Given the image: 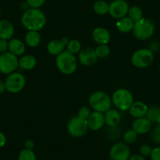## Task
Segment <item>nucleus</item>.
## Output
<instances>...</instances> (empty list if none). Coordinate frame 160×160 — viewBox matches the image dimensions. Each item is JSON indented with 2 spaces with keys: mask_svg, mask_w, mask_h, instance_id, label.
<instances>
[{
  "mask_svg": "<svg viewBox=\"0 0 160 160\" xmlns=\"http://www.w3.org/2000/svg\"><path fill=\"white\" fill-rule=\"evenodd\" d=\"M15 28L10 21L6 20H0V38L9 41L13 36Z\"/></svg>",
  "mask_w": 160,
  "mask_h": 160,
  "instance_id": "obj_19",
  "label": "nucleus"
},
{
  "mask_svg": "<svg viewBox=\"0 0 160 160\" xmlns=\"http://www.w3.org/2000/svg\"><path fill=\"white\" fill-rule=\"evenodd\" d=\"M20 21L28 31H40L45 26L46 17L40 9L29 8L23 12Z\"/></svg>",
  "mask_w": 160,
  "mask_h": 160,
  "instance_id": "obj_1",
  "label": "nucleus"
},
{
  "mask_svg": "<svg viewBox=\"0 0 160 160\" xmlns=\"http://www.w3.org/2000/svg\"><path fill=\"white\" fill-rule=\"evenodd\" d=\"M129 8L130 6L125 0H113L109 4L108 13L112 18L119 20L127 16Z\"/></svg>",
  "mask_w": 160,
  "mask_h": 160,
  "instance_id": "obj_11",
  "label": "nucleus"
},
{
  "mask_svg": "<svg viewBox=\"0 0 160 160\" xmlns=\"http://www.w3.org/2000/svg\"><path fill=\"white\" fill-rule=\"evenodd\" d=\"M18 160H36V156L33 150L24 148L19 153Z\"/></svg>",
  "mask_w": 160,
  "mask_h": 160,
  "instance_id": "obj_30",
  "label": "nucleus"
},
{
  "mask_svg": "<svg viewBox=\"0 0 160 160\" xmlns=\"http://www.w3.org/2000/svg\"><path fill=\"white\" fill-rule=\"evenodd\" d=\"M61 40H62V42H64V45H67V43H68V42H69V39L67 38V37L62 38H61Z\"/></svg>",
  "mask_w": 160,
  "mask_h": 160,
  "instance_id": "obj_41",
  "label": "nucleus"
},
{
  "mask_svg": "<svg viewBox=\"0 0 160 160\" xmlns=\"http://www.w3.org/2000/svg\"><path fill=\"white\" fill-rule=\"evenodd\" d=\"M89 105L93 111L104 113L111 108L112 102L111 98L106 92L97 91L89 95Z\"/></svg>",
  "mask_w": 160,
  "mask_h": 160,
  "instance_id": "obj_4",
  "label": "nucleus"
},
{
  "mask_svg": "<svg viewBox=\"0 0 160 160\" xmlns=\"http://www.w3.org/2000/svg\"><path fill=\"white\" fill-rule=\"evenodd\" d=\"M145 117H147L152 123H158L160 119V108L152 106L147 109Z\"/></svg>",
  "mask_w": 160,
  "mask_h": 160,
  "instance_id": "obj_26",
  "label": "nucleus"
},
{
  "mask_svg": "<svg viewBox=\"0 0 160 160\" xmlns=\"http://www.w3.org/2000/svg\"><path fill=\"white\" fill-rule=\"evenodd\" d=\"M98 59L95 49L92 48H82L81 51L78 53V61L85 67H90L93 65Z\"/></svg>",
  "mask_w": 160,
  "mask_h": 160,
  "instance_id": "obj_12",
  "label": "nucleus"
},
{
  "mask_svg": "<svg viewBox=\"0 0 160 160\" xmlns=\"http://www.w3.org/2000/svg\"><path fill=\"white\" fill-rule=\"evenodd\" d=\"M95 52L97 57L104 59V58H106L109 56L110 53H111V49H110V47L108 46V44L98 45L96 47Z\"/></svg>",
  "mask_w": 160,
  "mask_h": 160,
  "instance_id": "obj_28",
  "label": "nucleus"
},
{
  "mask_svg": "<svg viewBox=\"0 0 160 160\" xmlns=\"http://www.w3.org/2000/svg\"><path fill=\"white\" fill-rule=\"evenodd\" d=\"M93 40L97 45H104L108 44L111 40V34L107 28L98 27L96 28L92 32Z\"/></svg>",
  "mask_w": 160,
  "mask_h": 160,
  "instance_id": "obj_15",
  "label": "nucleus"
},
{
  "mask_svg": "<svg viewBox=\"0 0 160 160\" xmlns=\"http://www.w3.org/2000/svg\"><path fill=\"white\" fill-rule=\"evenodd\" d=\"M93 11L99 16L106 15L109 11V4L104 0H97L93 4Z\"/></svg>",
  "mask_w": 160,
  "mask_h": 160,
  "instance_id": "obj_24",
  "label": "nucleus"
},
{
  "mask_svg": "<svg viewBox=\"0 0 160 160\" xmlns=\"http://www.w3.org/2000/svg\"><path fill=\"white\" fill-rule=\"evenodd\" d=\"M37 59L34 56L30 54L23 55L19 59V67L24 70H31L35 67Z\"/></svg>",
  "mask_w": 160,
  "mask_h": 160,
  "instance_id": "obj_22",
  "label": "nucleus"
},
{
  "mask_svg": "<svg viewBox=\"0 0 160 160\" xmlns=\"http://www.w3.org/2000/svg\"><path fill=\"white\" fill-rule=\"evenodd\" d=\"M6 91V86H5V82L3 81H0V95L3 94Z\"/></svg>",
  "mask_w": 160,
  "mask_h": 160,
  "instance_id": "obj_40",
  "label": "nucleus"
},
{
  "mask_svg": "<svg viewBox=\"0 0 160 160\" xmlns=\"http://www.w3.org/2000/svg\"><path fill=\"white\" fill-rule=\"evenodd\" d=\"M150 157L151 160H160V146L155 147L152 149Z\"/></svg>",
  "mask_w": 160,
  "mask_h": 160,
  "instance_id": "obj_35",
  "label": "nucleus"
},
{
  "mask_svg": "<svg viewBox=\"0 0 160 160\" xmlns=\"http://www.w3.org/2000/svg\"><path fill=\"white\" fill-rule=\"evenodd\" d=\"M4 82L6 91L10 94H17L24 88L26 79L21 73L15 71L8 74Z\"/></svg>",
  "mask_w": 160,
  "mask_h": 160,
  "instance_id": "obj_6",
  "label": "nucleus"
},
{
  "mask_svg": "<svg viewBox=\"0 0 160 160\" xmlns=\"http://www.w3.org/2000/svg\"><path fill=\"white\" fill-rule=\"evenodd\" d=\"M6 144V136L4 133L0 131V148H3Z\"/></svg>",
  "mask_w": 160,
  "mask_h": 160,
  "instance_id": "obj_38",
  "label": "nucleus"
},
{
  "mask_svg": "<svg viewBox=\"0 0 160 160\" xmlns=\"http://www.w3.org/2000/svg\"><path fill=\"white\" fill-rule=\"evenodd\" d=\"M81 42L78 40H77V39H72V40H69L68 43L66 45V50L74 55L78 54V53L81 51Z\"/></svg>",
  "mask_w": 160,
  "mask_h": 160,
  "instance_id": "obj_27",
  "label": "nucleus"
},
{
  "mask_svg": "<svg viewBox=\"0 0 160 160\" xmlns=\"http://www.w3.org/2000/svg\"><path fill=\"white\" fill-rule=\"evenodd\" d=\"M0 16H1V10H0Z\"/></svg>",
  "mask_w": 160,
  "mask_h": 160,
  "instance_id": "obj_43",
  "label": "nucleus"
},
{
  "mask_svg": "<svg viewBox=\"0 0 160 160\" xmlns=\"http://www.w3.org/2000/svg\"><path fill=\"white\" fill-rule=\"evenodd\" d=\"M133 25H134V22L128 16H125L117 20L115 23L117 30L122 33H129L132 31Z\"/></svg>",
  "mask_w": 160,
  "mask_h": 160,
  "instance_id": "obj_23",
  "label": "nucleus"
},
{
  "mask_svg": "<svg viewBox=\"0 0 160 160\" xmlns=\"http://www.w3.org/2000/svg\"><path fill=\"white\" fill-rule=\"evenodd\" d=\"M148 107L144 102L141 101L133 102L130 108L129 109V112L130 116L134 119L141 118L146 116Z\"/></svg>",
  "mask_w": 160,
  "mask_h": 160,
  "instance_id": "obj_17",
  "label": "nucleus"
},
{
  "mask_svg": "<svg viewBox=\"0 0 160 160\" xmlns=\"http://www.w3.org/2000/svg\"><path fill=\"white\" fill-rule=\"evenodd\" d=\"M8 51V41L0 38V54Z\"/></svg>",
  "mask_w": 160,
  "mask_h": 160,
  "instance_id": "obj_36",
  "label": "nucleus"
},
{
  "mask_svg": "<svg viewBox=\"0 0 160 160\" xmlns=\"http://www.w3.org/2000/svg\"><path fill=\"white\" fill-rule=\"evenodd\" d=\"M154 55L149 48H140L133 52L131 62L135 67L144 69L148 67L153 62Z\"/></svg>",
  "mask_w": 160,
  "mask_h": 160,
  "instance_id": "obj_7",
  "label": "nucleus"
},
{
  "mask_svg": "<svg viewBox=\"0 0 160 160\" xmlns=\"http://www.w3.org/2000/svg\"><path fill=\"white\" fill-rule=\"evenodd\" d=\"M105 124L110 128L118 127L121 122V114L117 109H110L104 113Z\"/></svg>",
  "mask_w": 160,
  "mask_h": 160,
  "instance_id": "obj_18",
  "label": "nucleus"
},
{
  "mask_svg": "<svg viewBox=\"0 0 160 160\" xmlns=\"http://www.w3.org/2000/svg\"><path fill=\"white\" fill-rule=\"evenodd\" d=\"M155 26L152 20L143 17L135 22L132 33L135 38L140 41H146L150 38L155 32Z\"/></svg>",
  "mask_w": 160,
  "mask_h": 160,
  "instance_id": "obj_3",
  "label": "nucleus"
},
{
  "mask_svg": "<svg viewBox=\"0 0 160 160\" xmlns=\"http://www.w3.org/2000/svg\"><path fill=\"white\" fill-rule=\"evenodd\" d=\"M91 112H91L90 108H89L88 106H83V107H81L78 109L77 116L78 117H80L81 119H83V120H87V119L89 118Z\"/></svg>",
  "mask_w": 160,
  "mask_h": 160,
  "instance_id": "obj_31",
  "label": "nucleus"
},
{
  "mask_svg": "<svg viewBox=\"0 0 160 160\" xmlns=\"http://www.w3.org/2000/svg\"><path fill=\"white\" fill-rule=\"evenodd\" d=\"M131 156V150L125 142H117L111 147L109 158L111 160H128Z\"/></svg>",
  "mask_w": 160,
  "mask_h": 160,
  "instance_id": "obj_10",
  "label": "nucleus"
},
{
  "mask_svg": "<svg viewBox=\"0 0 160 160\" xmlns=\"http://www.w3.org/2000/svg\"><path fill=\"white\" fill-rule=\"evenodd\" d=\"M19 67V59L17 56L7 51L0 54V73L8 75L13 73Z\"/></svg>",
  "mask_w": 160,
  "mask_h": 160,
  "instance_id": "obj_8",
  "label": "nucleus"
},
{
  "mask_svg": "<svg viewBox=\"0 0 160 160\" xmlns=\"http://www.w3.org/2000/svg\"><path fill=\"white\" fill-rule=\"evenodd\" d=\"M26 45L23 41L18 38H11L8 41V51L13 55L21 56L24 54Z\"/></svg>",
  "mask_w": 160,
  "mask_h": 160,
  "instance_id": "obj_16",
  "label": "nucleus"
},
{
  "mask_svg": "<svg viewBox=\"0 0 160 160\" xmlns=\"http://www.w3.org/2000/svg\"><path fill=\"white\" fill-rule=\"evenodd\" d=\"M138 134L133 131V129H129L124 133L123 134V141L127 145H132L134 143L137 139Z\"/></svg>",
  "mask_w": 160,
  "mask_h": 160,
  "instance_id": "obj_29",
  "label": "nucleus"
},
{
  "mask_svg": "<svg viewBox=\"0 0 160 160\" xmlns=\"http://www.w3.org/2000/svg\"><path fill=\"white\" fill-rule=\"evenodd\" d=\"M86 121L89 130L93 131H98L105 125L104 114L103 112L93 111Z\"/></svg>",
  "mask_w": 160,
  "mask_h": 160,
  "instance_id": "obj_13",
  "label": "nucleus"
},
{
  "mask_svg": "<svg viewBox=\"0 0 160 160\" xmlns=\"http://www.w3.org/2000/svg\"><path fill=\"white\" fill-rule=\"evenodd\" d=\"M47 52L52 56H58L61 52L66 50V45H64L62 40L59 39H53L50 41L46 45Z\"/></svg>",
  "mask_w": 160,
  "mask_h": 160,
  "instance_id": "obj_20",
  "label": "nucleus"
},
{
  "mask_svg": "<svg viewBox=\"0 0 160 160\" xmlns=\"http://www.w3.org/2000/svg\"><path fill=\"white\" fill-rule=\"evenodd\" d=\"M152 149L153 148H152V146L149 145H143L140 147L139 148V154L141 156H144V157H147V156H150L151 153H152Z\"/></svg>",
  "mask_w": 160,
  "mask_h": 160,
  "instance_id": "obj_33",
  "label": "nucleus"
},
{
  "mask_svg": "<svg viewBox=\"0 0 160 160\" xmlns=\"http://www.w3.org/2000/svg\"><path fill=\"white\" fill-rule=\"evenodd\" d=\"M89 130L87 121L83 120L78 116L72 117L67 123V131L74 138L83 137Z\"/></svg>",
  "mask_w": 160,
  "mask_h": 160,
  "instance_id": "obj_9",
  "label": "nucleus"
},
{
  "mask_svg": "<svg viewBox=\"0 0 160 160\" xmlns=\"http://www.w3.org/2000/svg\"><path fill=\"white\" fill-rule=\"evenodd\" d=\"M158 123H160V119H159V121H158Z\"/></svg>",
  "mask_w": 160,
  "mask_h": 160,
  "instance_id": "obj_42",
  "label": "nucleus"
},
{
  "mask_svg": "<svg viewBox=\"0 0 160 160\" xmlns=\"http://www.w3.org/2000/svg\"><path fill=\"white\" fill-rule=\"evenodd\" d=\"M152 123L147 117L136 118L132 124V129L137 134H146L152 130Z\"/></svg>",
  "mask_w": 160,
  "mask_h": 160,
  "instance_id": "obj_14",
  "label": "nucleus"
},
{
  "mask_svg": "<svg viewBox=\"0 0 160 160\" xmlns=\"http://www.w3.org/2000/svg\"><path fill=\"white\" fill-rule=\"evenodd\" d=\"M41 38L39 31H28L24 36V43L30 48H35L41 43Z\"/></svg>",
  "mask_w": 160,
  "mask_h": 160,
  "instance_id": "obj_21",
  "label": "nucleus"
},
{
  "mask_svg": "<svg viewBox=\"0 0 160 160\" xmlns=\"http://www.w3.org/2000/svg\"><path fill=\"white\" fill-rule=\"evenodd\" d=\"M152 140L155 142V144L160 145V123H158L156 127L153 129L152 132Z\"/></svg>",
  "mask_w": 160,
  "mask_h": 160,
  "instance_id": "obj_32",
  "label": "nucleus"
},
{
  "mask_svg": "<svg viewBox=\"0 0 160 160\" xmlns=\"http://www.w3.org/2000/svg\"><path fill=\"white\" fill-rule=\"evenodd\" d=\"M127 16L135 23L143 17V11L139 6H132L129 8Z\"/></svg>",
  "mask_w": 160,
  "mask_h": 160,
  "instance_id": "obj_25",
  "label": "nucleus"
},
{
  "mask_svg": "<svg viewBox=\"0 0 160 160\" xmlns=\"http://www.w3.org/2000/svg\"><path fill=\"white\" fill-rule=\"evenodd\" d=\"M24 147L26 149L33 150V148H35L34 141L31 140V139H28V140H26L24 142Z\"/></svg>",
  "mask_w": 160,
  "mask_h": 160,
  "instance_id": "obj_37",
  "label": "nucleus"
},
{
  "mask_svg": "<svg viewBox=\"0 0 160 160\" xmlns=\"http://www.w3.org/2000/svg\"><path fill=\"white\" fill-rule=\"evenodd\" d=\"M128 160H146L145 159H144V156H141L140 154L136 155H133V156H130V157L129 158Z\"/></svg>",
  "mask_w": 160,
  "mask_h": 160,
  "instance_id": "obj_39",
  "label": "nucleus"
},
{
  "mask_svg": "<svg viewBox=\"0 0 160 160\" xmlns=\"http://www.w3.org/2000/svg\"><path fill=\"white\" fill-rule=\"evenodd\" d=\"M111 102L120 111H127L134 102L133 95L130 91L125 88H119L115 91L111 96Z\"/></svg>",
  "mask_w": 160,
  "mask_h": 160,
  "instance_id": "obj_5",
  "label": "nucleus"
},
{
  "mask_svg": "<svg viewBox=\"0 0 160 160\" xmlns=\"http://www.w3.org/2000/svg\"><path fill=\"white\" fill-rule=\"evenodd\" d=\"M56 66L58 70L64 75L73 74L77 70L78 61L74 54L64 50L63 52L56 56Z\"/></svg>",
  "mask_w": 160,
  "mask_h": 160,
  "instance_id": "obj_2",
  "label": "nucleus"
},
{
  "mask_svg": "<svg viewBox=\"0 0 160 160\" xmlns=\"http://www.w3.org/2000/svg\"><path fill=\"white\" fill-rule=\"evenodd\" d=\"M45 0H26V2L28 3L29 8H36L39 9L41 6H42L45 3Z\"/></svg>",
  "mask_w": 160,
  "mask_h": 160,
  "instance_id": "obj_34",
  "label": "nucleus"
}]
</instances>
